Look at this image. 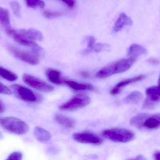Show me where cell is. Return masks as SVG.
Returning a JSON list of instances; mask_svg holds the SVG:
<instances>
[{
	"label": "cell",
	"mask_w": 160,
	"mask_h": 160,
	"mask_svg": "<svg viewBox=\"0 0 160 160\" xmlns=\"http://www.w3.org/2000/svg\"><path fill=\"white\" fill-rule=\"evenodd\" d=\"M137 58L129 57L120 59L100 70L96 76L99 79H105L115 74L123 73L128 70L136 62Z\"/></svg>",
	"instance_id": "6da1fadb"
},
{
	"label": "cell",
	"mask_w": 160,
	"mask_h": 160,
	"mask_svg": "<svg viewBox=\"0 0 160 160\" xmlns=\"http://www.w3.org/2000/svg\"><path fill=\"white\" fill-rule=\"evenodd\" d=\"M0 126L11 133L17 135L26 134L29 130V126L25 122L12 116L0 117Z\"/></svg>",
	"instance_id": "7a4b0ae2"
},
{
	"label": "cell",
	"mask_w": 160,
	"mask_h": 160,
	"mask_svg": "<svg viewBox=\"0 0 160 160\" xmlns=\"http://www.w3.org/2000/svg\"><path fill=\"white\" fill-rule=\"evenodd\" d=\"M102 135L106 139L116 142L126 143L134 139V133L124 128H112L102 132Z\"/></svg>",
	"instance_id": "3957f363"
},
{
	"label": "cell",
	"mask_w": 160,
	"mask_h": 160,
	"mask_svg": "<svg viewBox=\"0 0 160 160\" xmlns=\"http://www.w3.org/2000/svg\"><path fill=\"white\" fill-rule=\"evenodd\" d=\"M90 102L88 96L83 94H78L73 96L69 101L61 104L59 108L60 110L66 111H77L84 108Z\"/></svg>",
	"instance_id": "277c9868"
},
{
	"label": "cell",
	"mask_w": 160,
	"mask_h": 160,
	"mask_svg": "<svg viewBox=\"0 0 160 160\" xmlns=\"http://www.w3.org/2000/svg\"><path fill=\"white\" fill-rule=\"evenodd\" d=\"M9 52L18 60L32 65H36L39 63L38 54L34 52L22 50L12 46L8 47Z\"/></svg>",
	"instance_id": "5b68a950"
},
{
	"label": "cell",
	"mask_w": 160,
	"mask_h": 160,
	"mask_svg": "<svg viewBox=\"0 0 160 160\" xmlns=\"http://www.w3.org/2000/svg\"><path fill=\"white\" fill-rule=\"evenodd\" d=\"M16 96L21 100L29 103H34L38 101L37 95L31 89L20 85H13L11 86Z\"/></svg>",
	"instance_id": "8992f818"
},
{
	"label": "cell",
	"mask_w": 160,
	"mask_h": 160,
	"mask_svg": "<svg viewBox=\"0 0 160 160\" xmlns=\"http://www.w3.org/2000/svg\"><path fill=\"white\" fill-rule=\"evenodd\" d=\"M22 80L29 86L41 92H50L54 90L53 86L48 83L29 74H24Z\"/></svg>",
	"instance_id": "52a82bcc"
},
{
	"label": "cell",
	"mask_w": 160,
	"mask_h": 160,
	"mask_svg": "<svg viewBox=\"0 0 160 160\" xmlns=\"http://www.w3.org/2000/svg\"><path fill=\"white\" fill-rule=\"evenodd\" d=\"M73 138L78 142L87 144L99 145L102 142V139L99 136L90 132L85 131L75 133L73 134Z\"/></svg>",
	"instance_id": "ba28073f"
},
{
	"label": "cell",
	"mask_w": 160,
	"mask_h": 160,
	"mask_svg": "<svg viewBox=\"0 0 160 160\" xmlns=\"http://www.w3.org/2000/svg\"><path fill=\"white\" fill-rule=\"evenodd\" d=\"M160 128V114L149 115L145 114L144 117L142 122L141 129L148 130H156Z\"/></svg>",
	"instance_id": "9c48e42d"
},
{
	"label": "cell",
	"mask_w": 160,
	"mask_h": 160,
	"mask_svg": "<svg viewBox=\"0 0 160 160\" xmlns=\"http://www.w3.org/2000/svg\"><path fill=\"white\" fill-rule=\"evenodd\" d=\"M146 77V76L145 75H141L133 77V78L126 79L124 80L121 81L111 89L110 92V94L112 95H118L121 92L123 88L126 87L127 85L142 80L144 79Z\"/></svg>",
	"instance_id": "30bf717a"
},
{
	"label": "cell",
	"mask_w": 160,
	"mask_h": 160,
	"mask_svg": "<svg viewBox=\"0 0 160 160\" xmlns=\"http://www.w3.org/2000/svg\"><path fill=\"white\" fill-rule=\"evenodd\" d=\"M5 30L6 34L10 37H11L12 39H14L15 41L18 42L20 45L27 46V47H30L31 48L33 47L35 45V42L27 39L24 36L20 34V32L18 33L16 30L10 28Z\"/></svg>",
	"instance_id": "8fae6325"
},
{
	"label": "cell",
	"mask_w": 160,
	"mask_h": 160,
	"mask_svg": "<svg viewBox=\"0 0 160 160\" xmlns=\"http://www.w3.org/2000/svg\"><path fill=\"white\" fill-rule=\"evenodd\" d=\"M64 84L75 91H94L95 90L94 86L90 84L79 83L67 79L65 80Z\"/></svg>",
	"instance_id": "7c38bea8"
},
{
	"label": "cell",
	"mask_w": 160,
	"mask_h": 160,
	"mask_svg": "<svg viewBox=\"0 0 160 160\" xmlns=\"http://www.w3.org/2000/svg\"><path fill=\"white\" fill-rule=\"evenodd\" d=\"M46 76L49 80L53 84L62 85L64 84L65 80L62 77L61 71L53 69H48L46 70Z\"/></svg>",
	"instance_id": "4fadbf2b"
},
{
	"label": "cell",
	"mask_w": 160,
	"mask_h": 160,
	"mask_svg": "<svg viewBox=\"0 0 160 160\" xmlns=\"http://www.w3.org/2000/svg\"><path fill=\"white\" fill-rule=\"evenodd\" d=\"M132 23L133 22L129 17L125 13H121L115 23L113 31L114 33H117L122 30L125 26H130Z\"/></svg>",
	"instance_id": "5bb4252c"
},
{
	"label": "cell",
	"mask_w": 160,
	"mask_h": 160,
	"mask_svg": "<svg viewBox=\"0 0 160 160\" xmlns=\"http://www.w3.org/2000/svg\"><path fill=\"white\" fill-rule=\"evenodd\" d=\"M20 33L24 36L26 39L31 41H42L43 36L42 33L35 29H21Z\"/></svg>",
	"instance_id": "9a60e30c"
},
{
	"label": "cell",
	"mask_w": 160,
	"mask_h": 160,
	"mask_svg": "<svg viewBox=\"0 0 160 160\" xmlns=\"http://www.w3.org/2000/svg\"><path fill=\"white\" fill-rule=\"evenodd\" d=\"M54 119L59 125L67 129H72L75 127V122L74 120L64 116L60 114H56L54 116Z\"/></svg>",
	"instance_id": "2e32d148"
},
{
	"label": "cell",
	"mask_w": 160,
	"mask_h": 160,
	"mask_svg": "<svg viewBox=\"0 0 160 160\" xmlns=\"http://www.w3.org/2000/svg\"><path fill=\"white\" fill-rule=\"evenodd\" d=\"M147 50L142 46L137 44H133L131 45L128 50V55L129 57L137 58L139 56L146 54Z\"/></svg>",
	"instance_id": "e0dca14e"
},
{
	"label": "cell",
	"mask_w": 160,
	"mask_h": 160,
	"mask_svg": "<svg viewBox=\"0 0 160 160\" xmlns=\"http://www.w3.org/2000/svg\"><path fill=\"white\" fill-rule=\"evenodd\" d=\"M34 133L37 140L40 142H47L51 138L49 132L40 127H36L34 131Z\"/></svg>",
	"instance_id": "ac0fdd59"
},
{
	"label": "cell",
	"mask_w": 160,
	"mask_h": 160,
	"mask_svg": "<svg viewBox=\"0 0 160 160\" xmlns=\"http://www.w3.org/2000/svg\"><path fill=\"white\" fill-rule=\"evenodd\" d=\"M0 24L5 30L10 28L9 12L7 9L0 6Z\"/></svg>",
	"instance_id": "d6986e66"
},
{
	"label": "cell",
	"mask_w": 160,
	"mask_h": 160,
	"mask_svg": "<svg viewBox=\"0 0 160 160\" xmlns=\"http://www.w3.org/2000/svg\"><path fill=\"white\" fill-rule=\"evenodd\" d=\"M143 98V95L139 91H134L130 93L125 98L124 101L127 104H136L141 102Z\"/></svg>",
	"instance_id": "ffe728a7"
},
{
	"label": "cell",
	"mask_w": 160,
	"mask_h": 160,
	"mask_svg": "<svg viewBox=\"0 0 160 160\" xmlns=\"http://www.w3.org/2000/svg\"><path fill=\"white\" fill-rule=\"evenodd\" d=\"M0 76L3 79L9 81H14L17 80L18 79V76L14 72L3 67L0 66Z\"/></svg>",
	"instance_id": "44dd1931"
},
{
	"label": "cell",
	"mask_w": 160,
	"mask_h": 160,
	"mask_svg": "<svg viewBox=\"0 0 160 160\" xmlns=\"http://www.w3.org/2000/svg\"><path fill=\"white\" fill-rule=\"evenodd\" d=\"M26 4L29 7L32 8H43L45 3L42 0H25Z\"/></svg>",
	"instance_id": "7402d4cb"
},
{
	"label": "cell",
	"mask_w": 160,
	"mask_h": 160,
	"mask_svg": "<svg viewBox=\"0 0 160 160\" xmlns=\"http://www.w3.org/2000/svg\"><path fill=\"white\" fill-rule=\"evenodd\" d=\"M10 7L14 15L18 18H20L21 16V7L19 3L16 1H12L10 3Z\"/></svg>",
	"instance_id": "603a6c76"
},
{
	"label": "cell",
	"mask_w": 160,
	"mask_h": 160,
	"mask_svg": "<svg viewBox=\"0 0 160 160\" xmlns=\"http://www.w3.org/2000/svg\"><path fill=\"white\" fill-rule=\"evenodd\" d=\"M87 40V48L83 51V53L86 54H89L91 52V50L93 49L94 45H95V41H96L95 38L93 36L88 37V38Z\"/></svg>",
	"instance_id": "cb8c5ba5"
},
{
	"label": "cell",
	"mask_w": 160,
	"mask_h": 160,
	"mask_svg": "<svg viewBox=\"0 0 160 160\" xmlns=\"http://www.w3.org/2000/svg\"><path fill=\"white\" fill-rule=\"evenodd\" d=\"M62 12L59 11H45L43 12V15L47 18L52 19L62 16Z\"/></svg>",
	"instance_id": "d4e9b609"
},
{
	"label": "cell",
	"mask_w": 160,
	"mask_h": 160,
	"mask_svg": "<svg viewBox=\"0 0 160 160\" xmlns=\"http://www.w3.org/2000/svg\"><path fill=\"white\" fill-rule=\"evenodd\" d=\"M108 46L106 44H102V43H97L95 44L93 47V49L91 50V52H99L105 49L108 48Z\"/></svg>",
	"instance_id": "484cf974"
},
{
	"label": "cell",
	"mask_w": 160,
	"mask_h": 160,
	"mask_svg": "<svg viewBox=\"0 0 160 160\" xmlns=\"http://www.w3.org/2000/svg\"><path fill=\"white\" fill-rule=\"evenodd\" d=\"M22 155L20 152H14L11 153L8 157L7 158V160H21L22 159Z\"/></svg>",
	"instance_id": "4316f807"
},
{
	"label": "cell",
	"mask_w": 160,
	"mask_h": 160,
	"mask_svg": "<svg viewBox=\"0 0 160 160\" xmlns=\"http://www.w3.org/2000/svg\"><path fill=\"white\" fill-rule=\"evenodd\" d=\"M0 94L10 95L12 94V92L8 87L0 82Z\"/></svg>",
	"instance_id": "83f0119b"
},
{
	"label": "cell",
	"mask_w": 160,
	"mask_h": 160,
	"mask_svg": "<svg viewBox=\"0 0 160 160\" xmlns=\"http://www.w3.org/2000/svg\"><path fill=\"white\" fill-rule=\"evenodd\" d=\"M155 102H156L155 101H153V100L148 98L145 101L143 104V107L146 109H153L155 107Z\"/></svg>",
	"instance_id": "f1b7e54d"
},
{
	"label": "cell",
	"mask_w": 160,
	"mask_h": 160,
	"mask_svg": "<svg viewBox=\"0 0 160 160\" xmlns=\"http://www.w3.org/2000/svg\"><path fill=\"white\" fill-rule=\"evenodd\" d=\"M70 8H73L76 5V2L75 0H62Z\"/></svg>",
	"instance_id": "f546056e"
},
{
	"label": "cell",
	"mask_w": 160,
	"mask_h": 160,
	"mask_svg": "<svg viewBox=\"0 0 160 160\" xmlns=\"http://www.w3.org/2000/svg\"><path fill=\"white\" fill-rule=\"evenodd\" d=\"M80 74L83 78H88L90 76L89 73L85 71H81Z\"/></svg>",
	"instance_id": "4dcf8cb0"
},
{
	"label": "cell",
	"mask_w": 160,
	"mask_h": 160,
	"mask_svg": "<svg viewBox=\"0 0 160 160\" xmlns=\"http://www.w3.org/2000/svg\"><path fill=\"white\" fill-rule=\"evenodd\" d=\"M5 111V107L3 103L0 100V114L3 113Z\"/></svg>",
	"instance_id": "1f68e13d"
},
{
	"label": "cell",
	"mask_w": 160,
	"mask_h": 160,
	"mask_svg": "<svg viewBox=\"0 0 160 160\" xmlns=\"http://www.w3.org/2000/svg\"><path fill=\"white\" fill-rule=\"evenodd\" d=\"M157 96L158 97L160 98V77L159 79V85L157 86Z\"/></svg>",
	"instance_id": "d6a6232c"
},
{
	"label": "cell",
	"mask_w": 160,
	"mask_h": 160,
	"mask_svg": "<svg viewBox=\"0 0 160 160\" xmlns=\"http://www.w3.org/2000/svg\"><path fill=\"white\" fill-rule=\"evenodd\" d=\"M148 61L150 64H154V65H156V64H158L159 63V61L158 60L155 59H152V58L149 59Z\"/></svg>",
	"instance_id": "836d02e7"
},
{
	"label": "cell",
	"mask_w": 160,
	"mask_h": 160,
	"mask_svg": "<svg viewBox=\"0 0 160 160\" xmlns=\"http://www.w3.org/2000/svg\"><path fill=\"white\" fill-rule=\"evenodd\" d=\"M154 157L156 160H160V151H157L155 153Z\"/></svg>",
	"instance_id": "e575fe53"
},
{
	"label": "cell",
	"mask_w": 160,
	"mask_h": 160,
	"mask_svg": "<svg viewBox=\"0 0 160 160\" xmlns=\"http://www.w3.org/2000/svg\"><path fill=\"white\" fill-rule=\"evenodd\" d=\"M2 133H1V132H0V140H1V139H2Z\"/></svg>",
	"instance_id": "d590c367"
}]
</instances>
